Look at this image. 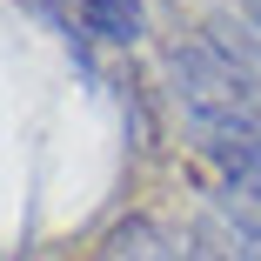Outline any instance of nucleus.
<instances>
[{
  "instance_id": "nucleus-1",
  "label": "nucleus",
  "mask_w": 261,
  "mask_h": 261,
  "mask_svg": "<svg viewBox=\"0 0 261 261\" xmlns=\"http://www.w3.org/2000/svg\"><path fill=\"white\" fill-rule=\"evenodd\" d=\"M94 261H188V248L161 228V221H147V215H127L114 221L108 234H100Z\"/></svg>"
},
{
  "instance_id": "nucleus-2",
  "label": "nucleus",
  "mask_w": 261,
  "mask_h": 261,
  "mask_svg": "<svg viewBox=\"0 0 261 261\" xmlns=\"http://www.w3.org/2000/svg\"><path fill=\"white\" fill-rule=\"evenodd\" d=\"M67 14H74V47L94 34V40H108V47H134L141 27H147V7L141 0H67Z\"/></svg>"
},
{
  "instance_id": "nucleus-3",
  "label": "nucleus",
  "mask_w": 261,
  "mask_h": 261,
  "mask_svg": "<svg viewBox=\"0 0 261 261\" xmlns=\"http://www.w3.org/2000/svg\"><path fill=\"white\" fill-rule=\"evenodd\" d=\"M201 147H207V161H215L241 194L261 201V141H254V134H207Z\"/></svg>"
}]
</instances>
